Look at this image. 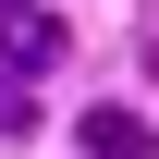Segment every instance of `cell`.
Here are the masks:
<instances>
[{"mask_svg": "<svg viewBox=\"0 0 159 159\" xmlns=\"http://www.w3.org/2000/svg\"><path fill=\"white\" fill-rule=\"evenodd\" d=\"M61 49H74V25H61V12H37V0H12V12H0V74H12V86L49 74Z\"/></svg>", "mask_w": 159, "mask_h": 159, "instance_id": "cell-1", "label": "cell"}, {"mask_svg": "<svg viewBox=\"0 0 159 159\" xmlns=\"http://www.w3.org/2000/svg\"><path fill=\"white\" fill-rule=\"evenodd\" d=\"M74 135H86V159H147V147H159V135H147V110H122V98H110V110H86Z\"/></svg>", "mask_w": 159, "mask_h": 159, "instance_id": "cell-2", "label": "cell"}, {"mask_svg": "<svg viewBox=\"0 0 159 159\" xmlns=\"http://www.w3.org/2000/svg\"><path fill=\"white\" fill-rule=\"evenodd\" d=\"M0 135H37V98H25L12 74H0Z\"/></svg>", "mask_w": 159, "mask_h": 159, "instance_id": "cell-3", "label": "cell"}, {"mask_svg": "<svg viewBox=\"0 0 159 159\" xmlns=\"http://www.w3.org/2000/svg\"><path fill=\"white\" fill-rule=\"evenodd\" d=\"M0 12H12V0H0Z\"/></svg>", "mask_w": 159, "mask_h": 159, "instance_id": "cell-4", "label": "cell"}]
</instances>
